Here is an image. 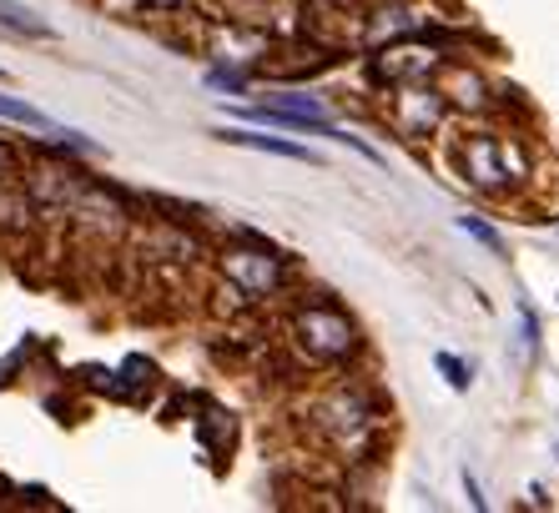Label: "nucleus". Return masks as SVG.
<instances>
[{"mask_svg": "<svg viewBox=\"0 0 559 513\" xmlns=\"http://www.w3.org/2000/svg\"><path fill=\"white\" fill-rule=\"evenodd\" d=\"M152 5H167V11H171V5H177V0H152Z\"/></svg>", "mask_w": 559, "mask_h": 513, "instance_id": "nucleus-11", "label": "nucleus"}, {"mask_svg": "<svg viewBox=\"0 0 559 513\" xmlns=\"http://www.w3.org/2000/svg\"><path fill=\"white\" fill-rule=\"evenodd\" d=\"M222 142H233V146H252V152H273V156H287V162H318V156L308 152V146H293V142H277V136H252V131H227Z\"/></svg>", "mask_w": 559, "mask_h": 513, "instance_id": "nucleus-6", "label": "nucleus"}, {"mask_svg": "<svg viewBox=\"0 0 559 513\" xmlns=\"http://www.w3.org/2000/svg\"><path fill=\"white\" fill-rule=\"evenodd\" d=\"M439 368H443V378H449V387H459V393H464L468 387V368L459 358H449V353H439Z\"/></svg>", "mask_w": 559, "mask_h": 513, "instance_id": "nucleus-9", "label": "nucleus"}, {"mask_svg": "<svg viewBox=\"0 0 559 513\" xmlns=\"http://www.w3.org/2000/svg\"><path fill=\"white\" fill-rule=\"evenodd\" d=\"M0 31H11V36H36V40L56 36V31L46 26L31 5H21V0H0Z\"/></svg>", "mask_w": 559, "mask_h": 513, "instance_id": "nucleus-5", "label": "nucleus"}, {"mask_svg": "<svg viewBox=\"0 0 559 513\" xmlns=\"http://www.w3.org/2000/svg\"><path fill=\"white\" fill-rule=\"evenodd\" d=\"M459 227H464L468 237H479V242L489 247V252H504V237H499V231L489 227V222H479V217H459Z\"/></svg>", "mask_w": 559, "mask_h": 513, "instance_id": "nucleus-8", "label": "nucleus"}, {"mask_svg": "<svg viewBox=\"0 0 559 513\" xmlns=\"http://www.w3.org/2000/svg\"><path fill=\"white\" fill-rule=\"evenodd\" d=\"M0 116L15 121V127H31V131H56L51 116L36 111V106H26V102H15V96H0Z\"/></svg>", "mask_w": 559, "mask_h": 513, "instance_id": "nucleus-7", "label": "nucleus"}, {"mask_svg": "<svg viewBox=\"0 0 559 513\" xmlns=\"http://www.w3.org/2000/svg\"><path fill=\"white\" fill-rule=\"evenodd\" d=\"M464 162H468L474 187H484V192H499V187L509 181V156H499L495 136H474V142L464 146Z\"/></svg>", "mask_w": 559, "mask_h": 513, "instance_id": "nucleus-4", "label": "nucleus"}, {"mask_svg": "<svg viewBox=\"0 0 559 513\" xmlns=\"http://www.w3.org/2000/svg\"><path fill=\"white\" fill-rule=\"evenodd\" d=\"M293 337H298V347L312 362H343L353 347H358L348 312H338L333 302H312V308H302L298 318H293Z\"/></svg>", "mask_w": 559, "mask_h": 513, "instance_id": "nucleus-1", "label": "nucleus"}, {"mask_svg": "<svg viewBox=\"0 0 559 513\" xmlns=\"http://www.w3.org/2000/svg\"><path fill=\"white\" fill-rule=\"evenodd\" d=\"M222 272H227V283L242 297H267L283 283V262L267 247H233V252H222Z\"/></svg>", "mask_w": 559, "mask_h": 513, "instance_id": "nucleus-2", "label": "nucleus"}, {"mask_svg": "<svg viewBox=\"0 0 559 513\" xmlns=\"http://www.w3.org/2000/svg\"><path fill=\"white\" fill-rule=\"evenodd\" d=\"M5 167H11V152H5V146H0V171H5Z\"/></svg>", "mask_w": 559, "mask_h": 513, "instance_id": "nucleus-10", "label": "nucleus"}, {"mask_svg": "<svg viewBox=\"0 0 559 513\" xmlns=\"http://www.w3.org/2000/svg\"><path fill=\"white\" fill-rule=\"evenodd\" d=\"M443 121V91H404V96H393V127L404 131V136H429L433 127Z\"/></svg>", "mask_w": 559, "mask_h": 513, "instance_id": "nucleus-3", "label": "nucleus"}]
</instances>
